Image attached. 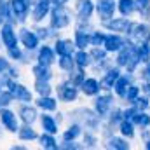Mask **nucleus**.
Masks as SVG:
<instances>
[{
	"mask_svg": "<svg viewBox=\"0 0 150 150\" xmlns=\"http://www.w3.org/2000/svg\"><path fill=\"white\" fill-rule=\"evenodd\" d=\"M67 120H75L79 124L84 126V129H91V131H100L101 127V119L96 115L91 105H84V103H77L68 107L67 110Z\"/></svg>",
	"mask_w": 150,
	"mask_h": 150,
	"instance_id": "1",
	"label": "nucleus"
},
{
	"mask_svg": "<svg viewBox=\"0 0 150 150\" xmlns=\"http://www.w3.org/2000/svg\"><path fill=\"white\" fill-rule=\"evenodd\" d=\"M54 94L59 100L61 107H67V108L72 107V105L80 103V100H82L79 86H75L74 82L68 80L65 75H59V79L54 80Z\"/></svg>",
	"mask_w": 150,
	"mask_h": 150,
	"instance_id": "2",
	"label": "nucleus"
},
{
	"mask_svg": "<svg viewBox=\"0 0 150 150\" xmlns=\"http://www.w3.org/2000/svg\"><path fill=\"white\" fill-rule=\"evenodd\" d=\"M75 23V14L72 5H52V11L47 18V25L56 32H68Z\"/></svg>",
	"mask_w": 150,
	"mask_h": 150,
	"instance_id": "3",
	"label": "nucleus"
},
{
	"mask_svg": "<svg viewBox=\"0 0 150 150\" xmlns=\"http://www.w3.org/2000/svg\"><path fill=\"white\" fill-rule=\"evenodd\" d=\"M113 63H115L117 67H120L124 72L136 75L138 68L142 67V63H140V59H138V56H136V42H133V40L129 38L127 44H126L117 54H113Z\"/></svg>",
	"mask_w": 150,
	"mask_h": 150,
	"instance_id": "4",
	"label": "nucleus"
},
{
	"mask_svg": "<svg viewBox=\"0 0 150 150\" xmlns=\"http://www.w3.org/2000/svg\"><path fill=\"white\" fill-rule=\"evenodd\" d=\"M5 89H9L16 100V103H33L35 93L32 86L25 84L21 79H9L5 77Z\"/></svg>",
	"mask_w": 150,
	"mask_h": 150,
	"instance_id": "5",
	"label": "nucleus"
},
{
	"mask_svg": "<svg viewBox=\"0 0 150 150\" xmlns=\"http://www.w3.org/2000/svg\"><path fill=\"white\" fill-rule=\"evenodd\" d=\"M117 103H119V100L115 98V94H113L112 91H101L98 96H94V98L91 100L89 105L93 107V110L96 112V115L103 120Z\"/></svg>",
	"mask_w": 150,
	"mask_h": 150,
	"instance_id": "6",
	"label": "nucleus"
},
{
	"mask_svg": "<svg viewBox=\"0 0 150 150\" xmlns=\"http://www.w3.org/2000/svg\"><path fill=\"white\" fill-rule=\"evenodd\" d=\"M0 126L4 127L5 134L16 136L18 129L21 127V120L16 112V107H0Z\"/></svg>",
	"mask_w": 150,
	"mask_h": 150,
	"instance_id": "7",
	"label": "nucleus"
},
{
	"mask_svg": "<svg viewBox=\"0 0 150 150\" xmlns=\"http://www.w3.org/2000/svg\"><path fill=\"white\" fill-rule=\"evenodd\" d=\"M18 33H19V44H21L28 52H35L38 47H40L42 40L38 38L37 32H35V28H33L32 23L19 25V26H18Z\"/></svg>",
	"mask_w": 150,
	"mask_h": 150,
	"instance_id": "8",
	"label": "nucleus"
},
{
	"mask_svg": "<svg viewBox=\"0 0 150 150\" xmlns=\"http://www.w3.org/2000/svg\"><path fill=\"white\" fill-rule=\"evenodd\" d=\"M136 18H124V16H113L110 19L100 23V26L107 32H115V33H122L126 37H129L131 33V28H133V23H134Z\"/></svg>",
	"mask_w": 150,
	"mask_h": 150,
	"instance_id": "9",
	"label": "nucleus"
},
{
	"mask_svg": "<svg viewBox=\"0 0 150 150\" xmlns=\"http://www.w3.org/2000/svg\"><path fill=\"white\" fill-rule=\"evenodd\" d=\"M9 2H11V14H12L14 23L18 25L30 23V12H32L33 0H9Z\"/></svg>",
	"mask_w": 150,
	"mask_h": 150,
	"instance_id": "10",
	"label": "nucleus"
},
{
	"mask_svg": "<svg viewBox=\"0 0 150 150\" xmlns=\"http://www.w3.org/2000/svg\"><path fill=\"white\" fill-rule=\"evenodd\" d=\"M79 89H80V94H82V98L84 100H93L94 96H98L101 91H103V84H101V79L98 77V75L91 74L84 79V82L79 86Z\"/></svg>",
	"mask_w": 150,
	"mask_h": 150,
	"instance_id": "11",
	"label": "nucleus"
},
{
	"mask_svg": "<svg viewBox=\"0 0 150 150\" xmlns=\"http://www.w3.org/2000/svg\"><path fill=\"white\" fill-rule=\"evenodd\" d=\"M18 26L14 21H5L0 26V44L2 49H9L14 45H19V33H18Z\"/></svg>",
	"mask_w": 150,
	"mask_h": 150,
	"instance_id": "12",
	"label": "nucleus"
},
{
	"mask_svg": "<svg viewBox=\"0 0 150 150\" xmlns=\"http://www.w3.org/2000/svg\"><path fill=\"white\" fill-rule=\"evenodd\" d=\"M52 11V2L51 0H33L32 4V12H30V23H47V18Z\"/></svg>",
	"mask_w": 150,
	"mask_h": 150,
	"instance_id": "13",
	"label": "nucleus"
},
{
	"mask_svg": "<svg viewBox=\"0 0 150 150\" xmlns=\"http://www.w3.org/2000/svg\"><path fill=\"white\" fill-rule=\"evenodd\" d=\"M94 19L100 25L117 16V0H94Z\"/></svg>",
	"mask_w": 150,
	"mask_h": 150,
	"instance_id": "14",
	"label": "nucleus"
},
{
	"mask_svg": "<svg viewBox=\"0 0 150 150\" xmlns=\"http://www.w3.org/2000/svg\"><path fill=\"white\" fill-rule=\"evenodd\" d=\"M33 58L37 63L47 65V67H56V61H58V54L51 42H42L40 47L33 52Z\"/></svg>",
	"mask_w": 150,
	"mask_h": 150,
	"instance_id": "15",
	"label": "nucleus"
},
{
	"mask_svg": "<svg viewBox=\"0 0 150 150\" xmlns=\"http://www.w3.org/2000/svg\"><path fill=\"white\" fill-rule=\"evenodd\" d=\"M30 75L33 80H49V82H54L58 79V70L54 67H47V65H42L33 61L30 65Z\"/></svg>",
	"mask_w": 150,
	"mask_h": 150,
	"instance_id": "16",
	"label": "nucleus"
},
{
	"mask_svg": "<svg viewBox=\"0 0 150 150\" xmlns=\"http://www.w3.org/2000/svg\"><path fill=\"white\" fill-rule=\"evenodd\" d=\"M37 127L44 133H52V134H59L61 133V124L58 122L56 115L54 113H49V112H40L38 115V120H37Z\"/></svg>",
	"mask_w": 150,
	"mask_h": 150,
	"instance_id": "17",
	"label": "nucleus"
},
{
	"mask_svg": "<svg viewBox=\"0 0 150 150\" xmlns=\"http://www.w3.org/2000/svg\"><path fill=\"white\" fill-rule=\"evenodd\" d=\"M16 112L19 115L21 124H37L38 120V108L35 107V103H16Z\"/></svg>",
	"mask_w": 150,
	"mask_h": 150,
	"instance_id": "18",
	"label": "nucleus"
},
{
	"mask_svg": "<svg viewBox=\"0 0 150 150\" xmlns=\"http://www.w3.org/2000/svg\"><path fill=\"white\" fill-rule=\"evenodd\" d=\"M75 19H94V0H72Z\"/></svg>",
	"mask_w": 150,
	"mask_h": 150,
	"instance_id": "19",
	"label": "nucleus"
},
{
	"mask_svg": "<svg viewBox=\"0 0 150 150\" xmlns=\"http://www.w3.org/2000/svg\"><path fill=\"white\" fill-rule=\"evenodd\" d=\"M134 80H138L136 75L127 74V72H122V75L115 80V84H113V87H112V93L115 94V98L119 100V103H122V100H124V96H126L129 86H131Z\"/></svg>",
	"mask_w": 150,
	"mask_h": 150,
	"instance_id": "20",
	"label": "nucleus"
},
{
	"mask_svg": "<svg viewBox=\"0 0 150 150\" xmlns=\"http://www.w3.org/2000/svg\"><path fill=\"white\" fill-rule=\"evenodd\" d=\"M133 42L140 44V42H149L150 40V21H143V19H134L133 28L129 37Z\"/></svg>",
	"mask_w": 150,
	"mask_h": 150,
	"instance_id": "21",
	"label": "nucleus"
},
{
	"mask_svg": "<svg viewBox=\"0 0 150 150\" xmlns=\"http://www.w3.org/2000/svg\"><path fill=\"white\" fill-rule=\"evenodd\" d=\"M127 40L129 38L126 37V35H122V33H115V32H107V37H105V42H103V47L107 49V52L113 56V54H117L126 44H127Z\"/></svg>",
	"mask_w": 150,
	"mask_h": 150,
	"instance_id": "22",
	"label": "nucleus"
},
{
	"mask_svg": "<svg viewBox=\"0 0 150 150\" xmlns=\"http://www.w3.org/2000/svg\"><path fill=\"white\" fill-rule=\"evenodd\" d=\"M101 149L105 150H131L133 149V142L124 138L119 133H113L112 136L101 140Z\"/></svg>",
	"mask_w": 150,
	"mask_h": 150,
	"instance_id": "23",
	"label": "nucleus"
},
{
	"mask_svg": "<svg viewBox=\"0 0 150 150\" xmlns=\"http://www.w3.org/2000/svg\"><path fill=\"white\" fill-rule=\"evenodd\" d=\"M82 133H84L82 124H79L75 120H67L63 124V127H61L59 140H63V142H77V140H80Z\"/></svg>",
	"mask_w": 150,
	"mask_h": 150,
	"instance_id": "24",
	"label": "nucleus"
},
{
	"mask_svg": "<svg viewBox=\"0 0 150 150\" xmlns=\"http://www.w3.org/2000/svg\"><path fill=\"white\" fill-rule=\"evenodd\" d=\"M33 103H35V107L38 108V112L54 113L56 110H59V108H61V103H59V100L56 98V94H44V96H35Z\"/></svg>",
	"mask_w": 150,
	"mask_h": 150,
	"instance_id": "25",
	"label": "nucleus"
},
{
	"mask_svg": "<svg viewBox=\"0 0 150 150\" xmlns=\"http://www.w3.org/2000/svg\"><path fill=\"white\" fill-rule=\"evenodd\" d=\"M38 134H40V129L37 127V124H21V127L16 133V140L26 145H32V143H37Z\"/></svg>",
	"mask_w": 150,
	"mask_h": 150,
	"instance_id": "26",
	"label": "nucleus"
},
{
	"mask_svg": "<svg viewBox=\"0 0 150 150\" xmlns=\"http://www.w3.org/2000/svg\"><path fill=\"white\" fill-rule=\"evenodd\" d=\"M52 47H54V51H56V54L58 56H70V54H74L75 52V44L74 40H72V35L70 37H67V35H59V37H56L52 42Z\"/></svg>",
	"mask_w": 150,
	"mask_h": 150,
	"instance_id": "27",
	"label": "nucleus"
},
{
	"mask_svg": "<svg viewBox=\"0 0 150 150\" xmlns=\"http://www.w3.org/2000/svg\"><path fill=\"white\" fill-rule=\"evenodd\" d=\"M59 134H52V133H44L40 131L37 140V147L42 150H59Z\"/></svg>",
	"mask_w": 150,
	"mask_h": 150,
	"instance_id": "28",
	"label": "nucleus"
},
{
	"mask_svg": "<svg viewBox=\"0 0 150 150\" xmlns=\"http://www.w3.org/2000/svg\"><path fill=\"white\" fill-rule=\"evenodd\" d=\"M122 68L120 67H117L115 63H113L112 67L107 70V72H103V74L100 75V79H101V84H103V91H112L113 84H115V80L122 75Z\"/></svg>",
	"mask_w": 150,
	"mask_h": 150,
	"instance_id": "29",
	"label": "nucleus"
},
{
	"mask_svg": "<svg viewBox=\"0 0 150 150\" xmlns=\"http://www.w3.org/2000/svg\"><path fill=\"white\" fill-rule=\"evenodd\" d=\"M80 143L84 145V150L101 149V136H100L98 131L84 129V133H82V136H80Z\"/></svg>",
	"mask_w": 150,
	"mask_h": 150,
	"instance_id": "30",
	"label": "nucleus"
},
{
	"mask_svg": "<svg viewBox=\"0 0 150 150\" xmlns=\"http://www.w3.org/2000/svg\"><path fill=\"white\" fill-rule=\"evenodd\" d=\"M117 133L122 134L124 138L131 140V142H136L138 140V127L136 124L131 120V119H122L117 126Z\"/></svg>",
	"mask_w": 150,
	"mask_h": 150,
	"instance_id": "31",
	"label": "nucleus"
},
{
	"mask_svg": "<svg viewBox=\"0 0 150 150\" xmlns=\"http://www.w3.org/2000/svg\"><path fill=\"white\" fill-rule=\"evenodd\" d=\"M72 40H74L77 49H89L91 47V32L72 28Z\"/></svg>",
	"mask_w": 150,
	"mask_h": 150,
	"instance_id": "32",
	"label": "nucleus"
},
{
	"mask_svg": "<svg viewBox=\"0 0 150 150\" xmlns=\"http://www.w3.org/2000/svg\"><path fill=\"white\" fill-rule=\"evenodd\" d=\"M33 28H35L38 38H40L42 42H52L56 37H59V35H61V32L52 30L47 23H38V25H33Z\"/></svg>",
	"mask_w": 150,
	"mask_h": 150,
	"instance_id": "33",
	"label": "nucleus"
},
{
	"mask_svg": "<svg viewBox=\"0 0 150 150\" xmlns=\"http://www.w3.org/2000/svg\"><path fill=\"white\" fill-rule=\"evenodd\" d=\"M74 59H75V67L84 68V70H89L91 65H93V58H91L89 49H75Z\"/></svg>",
	"mask_w": 150,
	"mask_h": 150,
	"instance_id": "34",
	"label": "nucleus"
},
{
	"mask_svg": "<svg viewBox=\"0 0 150 150\" xmlns=\"http://www.w3.org/2000/svg\"><path fill=\"white\" fill-rule=\"evenodd\" d=\"M117 14L124 18H136V2L134 0H117Z\"/></svg>",
	"mask_w": 150,
	"mask_h": 150,
	"instance_id": "35",
	"label": "nucleus"
},
{
	"mask_svg": "<svg viewBox=\"0 0 150 150\" xmlns=\"http://www.w3.org/2000/svg\"><path fill=\"white\" fill-rule=\"evenodd\" d=\"M54 68L59 72V75L70 74L75 68L74 54H70V56H58V61H56V67H54Z\"/></svg>",
	"mask_w": 150,
	"mask_h": 150,
	"instance_id": "36",
	"label": "nucleus"
},
{
	"mask_svg": "<svg viewBox=\"0 0 150 150\" xmlns=\"http://www.w3.org/2000/svg\"><path fill=\"white\" fill-rule=\"evenodd\" d=\"M32 89L35 96H44V94H54V82L49 80H33Z\"/></svg>",
	"mask_w": 150,
	"mask_h": 150,
	"instance_id": "37",
	"label": "nucleus"
},
{
	"mask_svg": "<svg viewBox=\"0 0 150 150\" xmlns=\"http://www.w3.org/2000/svg\"><path fill=\"white\" fill-rule=\"evenodd\" d=\"M140 94H142V84H140V80H134L129 86V89H127V93H126V96L122 100V105H133Z\"/></svg>",
	"mask_w": 150,
	"mask_h": 150,
	"instance_id": "38",
	"label": "nucleus"
},
{
	"mask_svg": "<svg viewBox=\"0 0 150 150\" xmlns=\"http://www.w3.org/2000/svg\"><path fill=\"white\" fill-rule=\"evenodd\" d=\"M124 119V115H122V103H117L115 107H113L112 110L108 112V115L103 119L107 124H110V126H113L115 129H117V126H119V122Z\"/></svg>",
	"mask_w": 150,
	"mask_h": 150,
	"instance_id": "39",
	"label": "nucleus"
},
{
	"mask_svg": "<svg viewBox=\"0 0 150 150\" xmlns=\"http://www.w3.org/2000/svg\"><path fill=\"white\" fill-rule=\"evenodd\" d=\"M112 65H113V56H108V58H105V59H101V61H94V63L91 65L89 72L100 77L103 72H107V70H108Z\"/></svg>",
	"mask_w": 150,
	"mask_h": 150,
	"instance_id": "40",
	"label": "nucleus"
},
{
	"mask_svg": "<svg viewBox=\"0 0 150 150\" xmlns=\"http://www.w3.org/2000/svg\"><path fill=\"white\" fill-rule=\"evenodd\" d=\"M136 2V19L150 21V0H134Z\"/></svg>",
	"mask_w": 150,
	"mask_h": 150,
	"instance_id": "41",
	"label": "nucleus"
},
{
	"mask_svg": "<svg viewBox=\"0 0 150 150\" xmlns=\"http://www.w3.org/2000/svg\"><path fill=\"white\" fill-rule=\"evenodd\" d=\"M136 56L140 59V63H149L150 61V40L149 42H140L136 44Z\"/></svg>",
	"mask_w": 150,
	"mask_h": 150,
	"instance_id": "42",
	"label": "nucleus"
},
{
	"mask_svg": "<svg viewBox=\"0 0 150 150\" xmlns=\"http://www.w3.org/2000/svg\"><path fill=\"white\" fill-rule=\"evenodd\" d=\"M87 75H89V70H84V68H79V67H75L74 70H72L70 74H67L65 77H67L68 80H72L75 86H80Z\"/></svg>",
	"mask_w": 150,
	"mask_h": 150,
	"instance_id": "43",
	"label": "nucleus"
},
{
	"mask_svg": "<svg viewBox=\"0 0 150 150\" xmlns=\"http://www.w3.org/2000/svg\"><path fill=\"white\" fill-rule=\"evenodd\" d=\"M133 122L136 124V127L138 129H142V127H150V110H138L136 115L133 117Z\"/></svg>",
	"mask_w": 150,
	"mask_h": 150,
	"instance_id": "44",
	"label": "nucleus"
},
{
	"mask_svg": "<svg viewBox=\"0 0 150 150\" xmlns=\"http://www.w3.org/2000/svg\"><path fill=\"white\" fill-rule=\"evenodd\" d=\"M105 37H107V30H103V28L98 25V26L91 32V45H103Z\"/></svg>",
	"mask_w": 150,
	"mask_h": 150,
	"instance_id": "45",
	"label": "nucleus"
},
{
	"mask_svg": "<svg viewBox=\"0 0 150 150\" xmlns=\"http://www.w3.org/2000/svg\"><path fill=\"white\" fill-rule=\"evenodd\" d=\"M89 52H91L93 63H94V61H101V59H105V58L110 56L103 45H91V47H89Z\"/></svg>",
	"mask_w": 150,
	"mask_h": 150,
	"instance_id": "46",
	"label": "nucleus"
},
{
	"mask_svg": "<svg viewBox=\"0 0 150 150\" xmlns=\"http://www.w3.org/2000/svg\"><path fill=\"white\" fill-rule=\"evenodd\" d=\"M16 105V100L12 96V93L9 89H4L0 93V107H14Z\"/></svg>",
	"mask_w": 150,
	"mask_h": 150,
	"instance_id": "47",
	"label": "nucleus"
},
{
	"mask_svg": "<svg viewBox=\"0 0 150 150\" xmlns=\"http://www.w3.org/2000/svg\"><path fill=\"white\" fill-rule=\"evenodd\" d=\"M11 65H12V61H11V58L4 52V49L0 51V75L2 77H5L7 72H9V68H11Z\"/></svg>",
	"mask_w": 150,
	"mask_h": 150,
	"instance_id": "48",
	"label": "nucleus"
},
{
	"mask_svg": "<svg viewBox=\"0 0 150 150\" xmlns=\"http://www.w3.org/2000/svg\"><path fill=\"white\" fill-rule=\"evenodd\" d=\"M0 16L5 19V21H14L12 19V14H11V2L9 0H0ZM18 25V23H16Z\"/></svg>",
	"mask_w": 150,
	"mask_h": 150,
	"instance_id": "49",
	"label": "nucleus"
},
{
	"mask_svg": "<svg viewBox=\"0 0 150 150\" xmlns=\"http://www.w3.org/2000/svg\"><path fill=\"white\" fill-rule=\"evenodd\" d=\"M136 79H138L140 82H149L150 80V61L149 63H143V65L138 68V72H136Z\"/></svg>",
	"mask_w": 150,
	"mask_h": 150,
	"instance_id": "50",
	"label": "nucleus"
},
{
	"mask_svg": "<svg viewBox=\"0 0 150 150\" xmlns=\"http://www.w3.org/2000/svg\"><path fill=\"white\" fill-rule=\"evenodd\" d=\"M133 105H134L138 110H142V112H143V110H150V98L142 93V94L136 98V101H134Z\"/></svg>",
	"mask_w": 150,
	"mask_h": 150,
	"instance_id": "51",
	"label": "nucleus"
},
{
	"mask_svg": "<svg viewBox=\"0 0 150 150\" xmlns=\"http://www.w3.org/2000/svg\"><path fill=\"white\" fill-rule=\"evenodd\" d=\"M23 68H25V67H21V65H18V63H12L5 77H9V79H23Z\"/></svg>",
	"mask_w": 150,
	"mask_h": 150,
	"instance_id": "52",
	"label": "nucleus"
},
{
	"mask_svg": "<svg viewBox=\"0 0 150 150\" xmlns=\"http://www.w3.org/2000/svg\"><path fill=\"white\" fill-rule=\"evenodd\" d=\"M59 150H84V145L80 143V140L77 142H59Z\"/></svg>",
	"mask_w": 150,
	"mask_h": 150,
	"instance_id": "53",
	"label": "nucleus"
},
{
	"mask_svg": "<svg viewBox=\"0 0 150 150\" xmlns=\"http://www.w3.org/2000/svg\"><path fill=\"white\" fill-rule=\"evenodd\" d=\"M100 136H101V140H105V138H108V136H112L113 133H117V129L113 127V126H110V124H107L105 120L101 122V127H100Z\"/></svg>",
	"mask_w": 150,
	"mask_h": 150,
	"instance_id": "54",
	"label": "nucleus"
},
{
	"mask_svg": "<svg viewBox=\"0 0 150 150\" xmlns=\"http://www.w3.org/2000/svg\"><path fill=\"white\" fill-rule=\"evenodd\" d=\"M136 112H138V108L134 105H122V115H124V119H131L133 120V117L136 115Z\"/></svg>",
	"mask_w": 150,
	"mask_h": 150,
	"instance_id": "55",
	"label": "nucleus"
},
{
	"mask_svg": "<svg viewBox=\"0 0 150 150\" xmlns=\"http://www.w3.org/2000/svg\"><path fill=\"white\" fill-rule=\"evenodd\" d=\"M150 138V127H142L138 129V142H145Z\"/></svg>",
	"mask_w": 150,
	"mask_h": 150,
	"instance_id": "56",
	"label": "nucleus"
},
{
	"mask_svg": "<svg viewBox=\"0 0 150 150\" xmlns=\"http://www.w3.org/2000/svg\"><path fill=\"white\" fill-rule=\"evenodd\" d=\"M9 149H11V150H28V149H30V145H26V143H23V142L16 140L14 143H11V145H9Z\"/></svg>",
	"mask_w": 150,
	"mask_h": 150,
	"instance_id": "57",
	"label": "nucleus"
},
{
	"mask_svg": "<svg viewBox=\"0 0 150 150\" xmlns=\"http://www.w3.org/2000/svg\"><path fill=\"white\" fill-rule=\"evenodd\" d=\"M54 115H56V119H58V122H59L61 126L67 122V110L59 108V110H56V112H54Z\"/></svg>",
	"mask_w": 150,
	"mask_h": 150,
	"instance_id": "58",
	"label": "nucleus"
},
{
	"mask_svg": "<svg viewBox=\"0 0 150 150\" xmlns=\"http://www.w3.org/2000/svg\"><path fill=\"white\" fill-rule=\"evenodd\" d=\"M140 84H142V93L150 98V80L149 82H140Z\"/></svg>",
	"mask_w": 150,
	"mask_h": 150,
	"instance_id": "59",
	"label": "nucleus"
},
{
	"mask_svg": "<svg viewBox=\"0 0 150 150\" xmlns=\"http://www.w3.org/2000/svg\"><path fill=\"white\" fill-rule=\"evenodd\" d=\"M52 2V5H70L72 4V0H51Z\"/></svg>",
	"mask_w": 150,
	"mask_h": 150,
	"instance_id": "60",
	"label": "nucleus"
},
{
	"mask_svg": "<svg viewBox=\"0 0 150 150\" xmlns=\"http://www.w3.org/2000/svg\"><path fill=\"white\" fill-rule=\"evenodd\" d=\"M140 147H142L143 150H150V138L145 140V142H140Z\"/></svg>",
	"mask_w": 150,
	"mask_h": 150,
	"instance_id": "61",
	"label": "nucleus"
},
{
	"mask_svg": "<svg viewBox=\"0 0 150 150\" xmlns=\"http://www.w3.org/2000/svg\"><path fill=\"white\" fill-rule=\"evenodd\" d=\"M4 89H5V77H2V75H0V93H2Z\"/></svg>",
	"mask_w": 150,
	"mask_h": 150,
	"instance_id": "62",
	"label": "nucleus"
},
{
	"mask_svg": "<svg viewBox=\"0 0 150 150\" xmlns=\"http://www.w3.org/2000/svg\"><path fill=\"white\" fill-rule=\"evenodd\" d=\"M4 136H5V131H4V127H2V126H0V142H2V140H4Z\"/></svg>",
	"mask_w": 150,
	"mask_h": 150,
	"instance_id": "63",
	"label": "nucleus"
},
{
	"mask_svg": "<svg viewBox=\"0 0 150 150\" xmlns=\"http://www.w3.org/2000/svg\"><path fill=\"white\" fill-rule=\"evenodd\" d=\"M4 23H5V19H4V18H2V16H0V26H2V25H4Z\"/></svg>",
	"mask_w": 150,
	"mask_h": 150,
	"instance_id": "64",
	"label": "nucleus"
}]
</instances>
